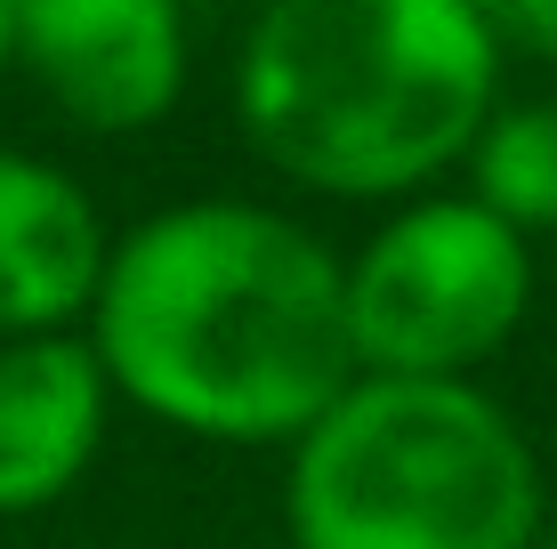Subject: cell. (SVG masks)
I'll return each instance as SVG.
<instances>
[{
	"label": "cell",
	"mask_w": 557,
	"mask_h": 549,
	"mask_svg": "<svg viewBox=\"0 0 557 549\" xmlns=\"http://www.w3.org/2000/svg\"><path fill=\"white\" fill-rule=\"evenodd\" d=\"M89 355L186 437L299 445L356 380L339 259L267 202H170L106 251Z\"/></svg>",
	"instance_id": "1"
},
{
	"label": "cell",
	"mask_w": 557,
	"mask_h": 549,
	"mask_svg": "<svg viewBox=\"0 0 557 549\" xmlns=\"http://www.w3.org/2000/svg\"><path fill=\"white\" fill-rule=\"evenodd\" d=\"M502 105V41L476 0H275L235 49V113L315 195H412Z\"/></svg>",
	"instance_id": "2"
},
{
	"label": "cell",
	"mask_w": 557,
	"mask_h": 549,
	"mask_svg": "<svg viewBox=\"0 0 557 549\" xmlns=\"http://www.w3.org/2000/svg\"><path fill=\"white\" fill-rule=\"evenodd\" d=\"M292 549H533L542 461L469 380H372L292 445Z\"/></svg>",
	"instance_id": "3"
},
{
	"label": "cell",
	"mask_w": 557,
	"mask_h": 549,
	"mask_svg": "<svg viewBox=\"0 0 557 549\" xmlns=\"http://www.w3.org/2000/svg\"><path fill=\"white\" fill-rule=\"evenodd\" d=\"M348 348L372 380H469L533 308V251L469 195H412L339 259Z\"/></svg>",
	"instance_id": "4"
},
{
	"label": "cell",
	"mask_w": 557,
	"mask_h": 549,
	"mask_svg": "<svg viewBox=\"0 0 557 549\" xmlns=\"http://www.w3.org/2000/svg\"><path fill=\"white\" fill-rule=\"evenodd\" d=\"M16 65L82 129H153L186 89L170 0H16Z\"/></svg>",
	"instance_id": "5"
},
{
	"label": "cell",
	"mask_w": 557,
	"mask_h": 549,
	"mask_svg": "<svg viewBox=\"0 0 557 549\" xmlns=\"http://www.w3.org/2000/svg\"><path fill=\"white\" fill-rule=\"evenodd\" d=\"M106 251V219L82 178L0 146V339H49L89 315Z\"/></svg>",
	"instance_id": "6"
},
{
	"label": "cell",
	"mask_w": 557,
	"mask_h": 549,
	"mask_svg": "<svg viewBox=\"0 0 557 549\" xmlns=\"http://www.w3.org/2000/svg\"><path fill=\"white\" fill-rule=\"evenodd\" d=\"M106 404L113 388L89 339H0V517L73 494V477L98 461Z\"/></svg>",
	"instance_id": "7"
},
{
	"label": "cell",
	"mask_w": 557,
	"mask_h": 549,
	"mask_svg": "<svg viewBox=\"0 0 557 549\" xmlns=\"http://www.w3.org/2000/svg\"><path fill=\"white\" fill-rule=\"evenodd\" d=\"M469 202H485L502 226L533 235L557 226V105L525 98V105H493V122L476 129L469 154Z\"/></svg>",
	"instance_id": "8"
},
{
	"label": "cell",
	"mask_w": 557,
	"mask_h": 549,
	"mask_svg": "<svg viewBox=\"0 0 557 549\" xmlns=\"http://www.w3.org/2000/svg\"><path fill=\"white\" fill-rule=\"evenodd\" d=\"M485 16H493V41L502 49H525L542 65H557V0H502Z\"/></svg>",
	"instance_id": "9"
},
{
	"label": "cell",
	"mask_w": 557,
	"mask_h": 549,
	"mask_svg": "<svg viewBox=\"0 0 557 549\" xmlns=\"http://www.w3.org/2000/svg\"><path fill=\"white\" fill-rule=\"evenodd\" d=\"M16 57V0H0V65Z\"/></svg>",
	"instance_id": "10"
},
{
	"label": "cell",
	"mask_w": 557,
	"mask_h": 549,
	"mask_svg": "<svg viewBox=\"0 0 557 549\" xmlns=\"http://www.w3.org/2000/svg\"><path fill=\"white\" fill-rule=\"evenodd\" d=\"M533 549H557V541H533Z\"/></svg>",
	"instance_id": "11"
}]
</instances>
